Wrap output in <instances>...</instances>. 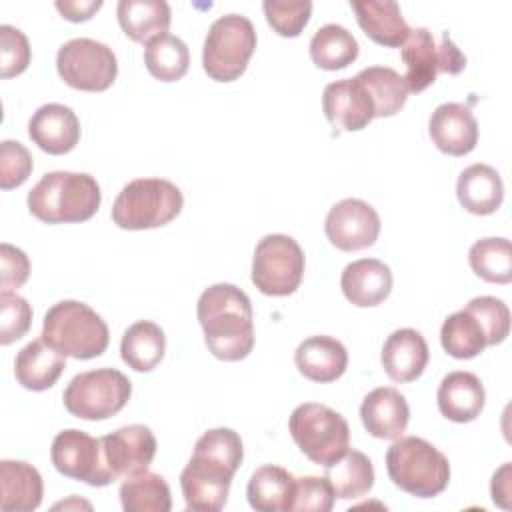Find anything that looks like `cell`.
Segmentation results:
<instances>
[{
	"instance_id": "obj_1",
	"label": "cell",
	"mask_w": 512,
	"mask_h": 512,
	"mask_svg": "<svg viewBox=\"0 0 512 512\" xmlns=\"http://www.w3.org/2000/svg\"><path fill=\"white\" fill-rule=\"evenodd\" d=\"M244 448L232 428H212L196 444L180 474V488L190 510L218 512L224 508L232 478L240 468Z\"/></svg>"
},
{
	"instance_id": "obj_2",
	"label": "cell",
	"mask_w": 512,
	"mask_h": 512,
	"mask_svg": "<svg viewBox=\"0 0 512 512\" xmlns=\"http://www.w3.org/2000/svg\"><path fill=\"white\" fill-rule=\"evenodd\" d=\"M196 316L204 330L208 350L226 362L246 358L254 348L252 304L234 284L206 288L196 304Z\"/></svg>"
},
{
	"instance_id": "obj_3",
	"label": "cell",
	"mask_w": 512,
	"mask_h": 512,
	"mask_svg": "<svg viewBox=\"0 0 512 512\" xmlns=\"http://www.w3.org/2000/svg\"><path fill=\"white\" fill-rule=\"evenodd\" d=\"M102 194L94 176L86 172H46L28 192V210L46 224L84 222L100 206Z\"/></svg>"
},
{
	"instance_id": "obj_4",
	"label": "cell",
	"mask_w": 512,
	"mask_h": 512,
	"mask_svg": "<svg viewBox=\"0 0 512 512\" xmlns=\"http://www.w3.org/2000/svg\"><path fill=\"white\" fill-rule=\"evenodd\" d=\"M42 340L60 354L90 360L108 348L110 332L100 314L78 300H60L42 322Z\"/></svg>"
},
{
	"instance_id": "obj_5",
	"label": "cell",
	"mask_w": 512,
	"mask_h": 512,
	"mask_svg": "<svg viewBox=\"0 0 512 512\" xmlns=\"http://www.w3.org/2000/svg\"><path fill=\"white\" fill-rule=\"evenodd\" d=\"M390 480L416 498L438 496L450 480L448 458L420 436H400L386 450Z\"/></svg>"
},
{
	"instance_id": "obj_6",
	"label": "cell",
	"mask_w": 512,
	"mask_h": 512,
	"mask_svg": "<svg viewBox=\"0 0 512 512\" xmlns=\"http://www.w3.org/2000/svg\"><path fill=\"white\" fill-rule=\"evenodd\" d=\"M184 198L176 184L164 178L130 180L112 204V220L124 230L158 228L174 220Z\"/></svg>"
},
{
	"instance_id": "obj_7",
	"label": "cell",
	"mask_w": 512,
	"mask_h": 512,
	"mask_svg": "<svg viewBox=\"0 0 512 512\" xmlns=\"http://www.w3.org/2000/svg\"><path fill=\"white\" fill-rule=\"evenodd\" d=\"M254 48L256 30L250 18L234 12L224 14L206 32L202 66L212 80L232 82L246 70Z\"/></svg>"
},
{
	"instance_id": "obj_8",
	"label": "cell",
	"mask_w": 512,
	"mask_h": 512,
	"mask_svg": "<svg viewBox=\"0 0 512 512\" xmlns=\"http://www.w3.org/2000/svg\"><path fill=\"white\" fill-rule=\"evenodd\" d=\"M296 446L320 466L336 462L350 444V428L346 418L318 402H304L294 408L288 420Z\"/></svg>"
},
{
	"instance_id": "obj_9",
	"label": "cell",
	"mask_w": 512,
	"mask_h": 512,
	"mask_svg": "<svg viewBox=\"0 0 512 512\" xmlns=\"http://www.w3.org/2000/svg\"><path fill=\"white\" fill-rule=\"evenodd\" d=\"M132 384L116 368H96L76 374L64 394L66 410L82 420H106L130 400Z\"/></svg>"
},
{
	"instance_id": "obj_10",
	"label": "cell",
	"mask_w": 512,
	"mask_h": 512,
	"mask_svg": "<svg viewBox=\"0 0 512 512\" xmlns=\"http://www.w3.org/2000/svg\"><path fill=\"white\" fill-rule=\"evenodd\" d=\"M400 58L406 74L402 76L408 92H422L434 84L438 72L458 74L466 66V56L456 48L448 32H442L436 44L428 28H410L408 38L400 46Z\"/></svg>"
},
{
	"instance_id": "obj_11",
	"label": "cell",
	"mask_w": 512,
	"mask_h": 512,
	"mask_svg": "<svg viewBox=\"0 0 512 512\" xmlns=\"http://www.w3.org/2000/svg\"><path fill=\"white\" fill-rule=\"evenodd\" d=\"M304 276V252L286 234H266L254 250L252 282L266 296L296 292Z\"/></svg>"
},
{
	"instance_id": "obj_12",
	"label": "cell",
	"mask_w": 512,
	"mask_h": 512,
	"mask_svg": "<svg viewBox=\"0 0 512 512\" xmlns=\"http://www.w3.org/2000/svg\"><path fill=\"white\" fill-rule=\"evenodd\" d=\"M56 68L60 78L86 92H102L112 86L118 62L110 46L94 38H72L58 48Z\"/></svg>"
},
{
	"instance_id": "obj_13",
	"label": "cell",
	"mask_w": 512,
	"mask_h": 512,
	"mask_svg": "<svg viewBox=\"0 0 512 512\" xmlns=\"http://www.w3.org/2000/svg\"><path fill=\"white\" fill-rule=\"evenodd\" d=\"M50 458L54 468L72 480H80L90 486H108L116 480L114 472L106 464L102 440L78 428H68L54 436Z\"/></svg>"
},
{
	"instance_id": "obj_14",
	"label": "cell",
	"mask_w": 512,
	"mask_h": 512,
	"mask_svg": "<svg viewBox=\"0 0 512 512\" xmlns=\"http://www.w3.org/2000/svg\"><path fill=\"white\" fill-rule=\"evenodd\" d=\"M324 230L338 250L354 252L376 242L380 234V216L368 202L344 198L330 208Z\"/></svg>"
},
{
	"instance_id": "obj_15",
	"label": "cell",
	"mask_w": 512,
	"mask_h": 512,
	"mask_svg": "<svg viewBox=\"0 0 512 512\" xmlns=\"http://www.w3.org/2000/svg\"><path fill=\"white\" fill-rule=\"evenodd\" d=\"M100 440L106 464L116 478L148 470L156 456V438L144 424L122 426Z\"/></svg>"
},
{
	"instance_id": "obj_16",
	"label": "cell",
	"mask_w": 512,
	"mask_h": 512,
	"mask_svg": "<svg viewBox=\"0 0 512 512\" xmlns=\"http://www.w3.org/2000/svg\"><path fill=\"white\" fill-rule=\"evenodd\" d=\"M322 108L330 124L348 132L362 130L376 118L372 96L356 76L330 82L322 94Z\"/></svg>"
},
{
	"instance_id": "obj_17",
	"label": "cell",
	"mask_w": 512,
	"mask_h": 512,
	"mask_svg": "<svg viewBox=\"0 0 512 512\" xmlns=\"http://www.w3.org/2000/svg\"><path fill=\"white\" fill-rule=\"evenodd\" d=\"M428 132L438 150L450 156H464L478 142V122L472 110L460 102H444L430 116Z\"/></svg>"
},
{
	"instance_id": "obj_18",
	"label": "cell",
	"mask_w": 512,
	"mask_h": 512,
	"mask_svg": "<svg viewBox=\"0 0 512 512\" xmlns=\"http://www.w3.org/2000/svg\"><path fill=\"white\" fill-rule=\"evenodd\" d=\"M28 136L48 154H66L80 140V122L72 108L50 102L32 114L28 122Z\"/></svg>"
},
{
	"instance_id": "obj_19",
	"label": "cell",
	"mask_w": 512,
	"mask_h": 512,
	"mask_svg": "<svg viewBox=\"0 0 512 512\" xmlns=\"http://www.w3.org/2000/svg\"><path fill=\"white\" fill-rule=\"evenodd\" d=\"M360 418L368 434L374 438L396 440L408 426L410 408L406 398L396 388L380 386L364 396Z\"/></svg>"
},
{
	"instance_id": "obj_20",
	"label": "cell",
	"mask_w": 512,
	"mask_h": 512,
	"mask_svg": "<svg viewBox=\"0 0 512 512\" xmlns=\"http://www.w3.org/2000/svg\"><path fill=\"white\" fill-rule=\"evenodd\" d=\"M438 410L452 422H472L480 416L486 400L480 378L466 370L448 372L436 392Z\"/></svg>"
},
{
	"instance_id": "obj_21",
	"label": "cell",
	"mask_w": 512,
	"mask_h": 512,
	"mask_svg": "<svg viewBox=\"0 0 512 512\" xmlns=\"http://www.w3.org/2000/svg\"><path fill=\"white\" fill-rule=\"evenodd\" d=\"M430 352L424 336L414 328L394 330L382 346V366L390 380L394 382H412L416 380L426 364Z\"/></svg>"
},
{
	"instance_id": "obj_22",
	"label": "cell",
	"mask_w": 512,
	"mask_h": 512,
	"mask_svg": "<svg viewBox=\"0 0 512 512\" xmlns=\"http://www.w3.org/2000/svg\"><path fill=\"white\" fill-rule=\"evenodd\" d=\"M340 286L354 306H378L392 290V272L382 260L360 258L342 270Z\"/></svg>"
},
{
	"instance_id": "obj_23",
	"label": "cell",
	"mask_w": 512,
	"mask_h": 512,
	"mask_svg": "<svg viewBox=\"0 0 512 512\" xmlns=\"http://www.w3.org/2000/svg\"><path fill=\"white\" fill-rule=\"evenodd\" d=\"M296 368L312 382H334L348 366L344 344L332 336H310L302 340L294 352Z\"/></svg>"
},
{
	"instance_id": "obj_24",
	"label": "cell",
	"mask_w": 512,
	"mask_h": 512,
	"mask_svg": "<svg viewBox=\"0 0 512 512\" xmlns=\"http://www.w3.org/2000/svg\"><path fill=\"white\" fill-rule=\"evenodd\" d=\"M350 8L364 34L376 44L396 48L410 34V26L394 0H350Z\"/></svg>"
},
{
	"instance_id": "obj_25",
	"label": "cell",
	"mask_w": 512,
	"mask_h": 512,
	"mask_svg": "<svg viewBox=\"0 0 512 512\" xmlns=\"http://www.w3.org/2000/svg\"><path fill=\"white\" fill-rule=\"evenodd\" d=\"M40 472L24 460L0 462V508L4 512H30L42 502Z\"/></svg>"
},
{
	"instance_id": "obj_26",
	"label": "cell",
	"mask_w": 512,
	"mask_h": 512,
	"mask_svg": "<svg viewBox=\"0 0 512 512\" xmlns=\"http://www.w3.org/2000/svg\"><path fill=\"white\" fill-rule=\"evenodd\" d=\"M66 368V356L42 338L28 342L14 360V376L26 390H48Z\"/></svg>"
},
{
	"instance_id": "obj_27",
	"label": "cell",
	"mask_w": 512,
	"mask_h": 512,
	"mask_svg": "<svg viewBox=\"0 0 512 512\" xmlns=\"http://www.w3.org/2000/svg\"><path fill=\"white\" fill-rule=\"evenodd\" d=\"M456 194L468 212L486 216L500 208L504 198V184L496 168L476 162L460 172Z\"/></svg>"
},
{
	"instance_id": "obj_28",
	"label": "cell",
	"mask_w": 512,
	"mask_h": 512,
	"mask_svg": "<svg viewBox=\"0 0 512 512\" xmlns=\"http://www.w3.org/2000/svg\"><path fill=\"white\" fill-rule=\"evenodd\" d=\"M296 476L282 466L264 464L248 480L246 496L258 512H290Z\"/></svg>"
},
{
	"instance_id": "obj_29",
	"label": "cell",
	"mask_w": 512,
	"mask_h": 512,
	"mask_svg": "<svg viewBox=\"0 0 512 512\" xmlns=\"http://www.w3.org/2000/svg\"><path fill=\"white\" fill-rule=\"evenodd\" d=\"M118 22L134 42H150L168 32L170 6L164 0H120Z\"/></svg>"
},
{
	"instance_id": "obj_30",
	"label": "cell",
	"mask_w": 512,
	"mask_h": 512,
	"mask_svg": "<svg viewBox=\"0 0 512 512\" xmlns=\"http://www.w3.org/2000/svg\"><path fill=\"white\" fill-rule=\"evenodd\" d=\"M166 336L152 320H138L126 328L120 342V356L136 372L154 370L164 358Z\"/></svg>"
},
{
	"instance_id": "obj_31",
	"label": "cell",
	"mask_w": 512,
	"mask_h": 512,
	"mask_svg": "<svg viewBox=\"0 0 512 512\" xmlns=\"http://www.w3.org/2000/svg\"><path fill=\"white\" fill-rule=\"evenodd\" d=\"M324 476L334 488L336 498L354 500L368 494L374 486V468L370 458L360 450H346L336 462L324 466Z\"/></svg>"
},
{
	"instance_id": "obj_32",
	"label": "cell",
	"mask_w": 512,
	"mask_h": 512,
	"mask_svg": "<svg viewBox=\"0 0 512 512\" xmlns=\"http://www.w3.org/2000/svg\"><path fill=\"white\" fill-rule=\"evenodd\" d=\"M120 502L126 512H168L172 508L166 480L150 470L126 476L120 484Z\"/></svg>"
},
{
	"instance_id": "obj_33",
	"label": "cell",
	"mask_w": 512,
	"mask_h": 512,
	"mask_svg": "<svg viewBox=\"0 0 512 512\" xmlns=\"http://www.w3.org/2000/svg\"><path fill=\"white\" fill-rule=\"evenodd\" d=\"M358 56V42L340 24L320 26L310 40V58L318 68L340 70L352 64Z\"/></svg>"
},
{
	"instance_id": "obj_34",
	"label": "cell",
	"mask_w": 512,
	"mask_h": 512,
	"mask_svg": "<svg viewBox=\"0 0 512 512\" xmlns=\"http://www.w3.org/2000/svg\"><path fill=\"white\" fill-rule=\"evenodd\" d=\"M372 96L376 116L386 118L400 112L408 98V86L404 78L390 66H368L356 74Z\"/></svg>"
},
{
	"instance_id": "obj_35",
	"label": "cell",
	"mask_w": 512,
	"mask_h": 512,
	"mask_svg": "<svg viewBox=\"0 0 512 512\" xmlns=\"http://www.w3.org/2000/svg\"><path fill=\"white\" fill-rule=\"evenodd\" d=\"M440 342L442 348L458 360L474 358L488 346L482 324L466 308L450 314L444 320L440 328Z\"/></svg>"
},
{
	"instance_id": "obj_36",
	"label": "cell",
	"mask_w": 512,
	"mask_h": 512,
	"mask_svg": "<svg viewBox=\"0 0 512 512\" xmlns=\"http://www.w3.org/2000/svg\"><path fill=\"white\" fill-rule=\"evenodd\" d=\"M144 64L154 78L162 82H174L186 74L190 52L182 38L166 32L146 44Z\"/></svg>"
},
{
	"instance_id": "obj_37",
	"label": "cell",
	"mask_w": 512,
	"mask_h": 512,
	"mask_svg": "<svg viewBox=\"0 0 512 512\" xmlns=\"http://www.w3.org/2000/svg\"><path fill=\"white\" fill-rule=\"evenodd\" d=\"M470 268L486 282L508 284L512 280V246L508 238H482L468 252Z\"/></svg>"
},
{
	"instance_id": "obj_38",
	"label": "cell",
	"mask_w": 512,
	"mask_h": 512,
	"mask_svg": "<svg viewBox=\"0 0 512 512\" xmlns=\"http://www.w3.org/2000/svg\"><path fill=\"white\" fill-rule=\"evenodd\" d=\"M466 310L476 316L486 334V344L494 346L506 340L510 332V310L496 296H476L466 304Z\"/></svg>"
},
{
	"instance_id": "obj_39",
	"label": "cell",
	"mask_w": 512,
	"mask_h": 512,
	"mask_svg": "<svg viewBox=\"0 0 512 512\" xmlns=\"http://www.w3.org/2000/svg\"><path fill=\"white\" fill-rule=\"evenodd\" d=\"M264 14L268 24L286 38L298 36L302 32V28L308 24L310 20V12H312V2L310 0H264L262 4Z\"/></svg>"
},
{
	"instance_id": "obj_40",
	"label": "cell",
	"mask_w": 512,
	"mask_h": 512,
	"mask_svg": "<svg viewBox=\"0 0 512 512\" xmlns=\"http://www.w3.org/2000/svg\"><path fill=\"white\" fill-rule=\"evenodd\" d=\"M32 322V308L26 298L12 290L0 292V344L22 338Z\"/></svg>"
},
{
	"instance_id": "obj_41",
	"label": "cell",
	"mask_w": 512,
	"mask_h": 512,
	"mask_svg": "<svg viewBox=\"0 0 512 512\" xmlns=\"http://www.w3.org/2000/svg\"><path fill=\"white\" fill-rule=\"evenodd\" d=\"M334 498V488L326 476H302L296 478L290 512H330Z\"/></svg>"
},
{
	"instance_id": "obj_42",
	"label": "cell",
	"mask_w": 512,
	"mask_h": 512,
	"mask_svg": "<svg viewBox=\"0 0 512 512\" xmlns=\"http://www.w3.org/2000/svg\"><path fill=\"white\" fill-rule=\"evenodd\" d=\"M30 64V44L20 28L0 26V74L2 78L22 74Z\"/></svg>"
},
{
	"instance_id": "obj_43",
	"label": "cell",
	"mask_w": 512,
	"mask_h": 512,
	"mask_svg": "<svg viewBox=\"0 0 512 512\" xmlns=\"http://www.w3.org/2000/svg\"><path fill=\"white\" fill-rule=\"evenodd\" d=\"M34 166L28 148L16 140H2L0 144V186L4 190L26 182Z\"/></svg>"
},
{
	"instance_id": "obj_44",
	"label": "cell",
	"mask_w": 512,
	"mask_h": 512,
	"mask_svg": "<svg viewBox=\"0 0 512 512\" xmlns=\"http://www.w3.org/2000/svg\"><path fill=\"white\" fill-rule=\"evenodd\" d=\"M0 272H2V280H0L2 290L20 288L28 280L30 260L20 248H16L8 242H2L0 244Z\"/></svg>"
},
{
	"instance_id": "obj_45",
	"label": "cell",
	"mask_w": 512,
	"mask_h": 512,
	"mask_svg": "<svg viewBox=\"0 0 512 512\" xmlns=\"http://www.w3.org/2000/svg\"><path fill=\"white\" fill-rule=\"evenodd\" d=\"M60 14L72 22H80V20H88L100 6L102 0H56L54 4Z\"/></svg>"
},
{
	"instance_id": "obj_46",
	"label": "cell",
	"mask_w": 512,
	"mask_h": 512,
	"mask_svg": "<svg viewBox=\"0 0 512 512\" xmlns=\"http://www.w3.org/2000/svg\"><path fill=\"white\" fill-rule=\"evenodd\" d=\"M490 492H492L494 504H498L502 508H510V504H508V498H510V464L508 462L500 470L494 472Z\"/></svg>"
}]
</instances>
